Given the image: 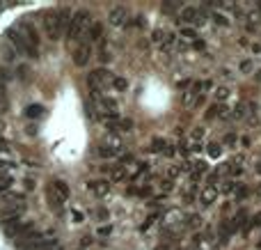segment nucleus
Instances as JSON below:
<instances>
[{"label": "nucleus", "mask_w": 261, "mask_h": 250, "mask_svg": "<svg viewBox=\"0 0 261 250\" xmlns=\"http://www.w3.org/2000/svg\"><path fill=\"white\" fill-rule=\"evenodd\" d=\"M69 21H71V12H69L66 7H55V9H48V12L44 14V21H42L46 39H51V42H58L60 37H62V32L69 28Z\"/></svg>", "instance_id": "f257e3e1"}, {"label": "nucleus", "mask_w": 261, "mask_h": 250, "mask_svg": "<svg viewBox=\"0 0 261 250\" xmlns=\"http://www.w3.org/2000/svg\"><path fill=\"white\" fill-rule=\"evenodd\" d=\"M92 25V16H89L87 9H76L71 14V21H69V28H66V39L69 42H76L78 37H83L87 32V28Z\"/></svg>", "instance_id": "f03ea898"}, {"label": "nucleus", "mask_w": 261, "mask_h": 250, "mask_svg": "<svg viewBox=\"0 0 261 250\" xmlns=\"http://www.w3.org/2000/svg\"><path fill=\"white\" fill-rule=\"evenodd\" d=\"M23 200L25 197L21 195V193H16L12 200L2 202V207H0V221H16V218H21V214L25 211Z\"/></svg>", "instance_id": "7ed1b4c3"}, {"label": "nucleus", "mask_w": 261, "mask_h": 250, "mask_svg": "<svg viewBox=\"0 0 261 250\" xmlns=\"http://www.w3.org/2000/svg\"><path fill=\"white\" fill-rule=\"evenodd\" d=\"M35 230V223L32 221H21V218H16V221H9L5 225V237L12 239L14 244H16L18 239H23L25 234H30Z\"/></svg>", "instance_id": "20e7f679"}, {"label": "nucleus", "mask_w": 261, "mask_h": 250, "mask_svg": "<svg viewBox=\"0 0 261 250\" xmlns=\"http://www.w3.org/2000/svg\"><path fill=\"white\" fill-rule=\"evenodd\" d=\"M51 239H46V234L39 232V230H32L30 234H25L23 239H18L16 241V248L18 250H39L48 244Z\"/></svg>", "instance_id": "39448f33"}, {"label": "nucleus", "mask_w": 261, "mask_h": 250, "mask_svg": "<svg viewBox=\"0 0 261 250\" xmlns=\"http://www.w3.org/2000/svg\"><path fill=\"white\" fill-rule=\"evenodd\" d=\"M23 37L28 44V58L37 60L39 58V46H42V37L37 32V28L32 23H23Z\"/></svg>", "instance_id": "423d86ee"}, {"label": "nucleus", "mask_w": 261, "mask_h": 250, "mask_svg": "<svg viewBox=\"0 0 261 250\" xmlns=\"http://www.w3.org/2000/svg\"><path fill=\"white\" fill-rule=\"evenodd\" d=\"M108 81H113V78H110V72H108L106 67H99V69H94L92 74H87V85H89V89H92V94H96Z\"/></svg>", "instance_id": "0eeeda50"}, {"label": "nucleus", "mask_w": 261, "mask_h": 250, "mask_svg": "<svg viewBox=\"0 0 261 250\" xmlns=\"http://www.w3.org/2000/svg\"><path fill=\"white\" fill-rule=\"evenodd\" d=\"M5 37H7V42H12L14 51L28 55V44H25V37H23V32H21V30H18V28H9Z\"/></svg>", "instance_id": "6e6552de"}, {"label": "nucleus", "mask_w": 261, "mask_h": 250, "mask_svg": "<svg viewBox=\"0 0 261 250\" xmlns=\"http://www.w3.org/2000/svg\"><path fill=\"white\" fill-rule=\"evenodd\" d=\"M89 58H92V46H89L87 42L78 44V46L73 48V65H76V67H80V69H83V67L89 62Z\"/></svg>", "instance_id": "1a4fd4ad"}, {"label": "nucleus", "mask_w": 261, "mask_h": 250, "mask_svg": "<svg viewBox=\"0 0 261 250\" xmlns=\"http://www.w3.org/2000/svg\"><path fill=\"white\" fill-rule=\"evenodd\" d=\"M87 191L94 193L96 197H106L110 193V181L108 179H92V181H87Z\"/></svg>", "instance_id": "9d476101"}, {"label": "nucleus", "mask_w": 261, "mask_h": 250, "mask_svg": "<svg viewBox=\"0 0 261 250\" xmlns=\"http://www.w3.org/2000/svg\"><path fill=\"white\" fill-rule=\"evenodd\" d=\"M110 25H115V28H122V25H126L129 23V9L126 7H115L113 12H110Z\"/></svg>", "instance_id": "9b49d317"}, {"label": "nucleus", "mask_w": 261, "mask_h": 250, "mask_svg": "<svg viewBox=\"0 0 261 250\" xmlns=\"http://www.w3.org/2000/svg\"><path fill=\"white\" fill-rule=\"evenodd\" d=\"M46 202H48V207L53 209L55 214H62V207H65L66 200H62V197H60L51 186H46Z\"/></svg>", "instance_id": "f8f14e48"}, {"label": "nucleus", "mask_w": 261, "mask_h": 250, "mask_svg": "<svg viewBox=\"0 0 261 250\" xmlns=\"http://www.w3.org/2000/svg\"><path fill=\"white\" fill-rule=\"evenodd\" d=\"M213 232H208V234H197L195 239H193V246H195V250H213Z\"/></svg>", "instance_id": "ddd939ff"}, {"label": "nucleus", "mask_w": 261, "mask_h": 250, "mask_svg": "<svg viewBox=\"0 0 261 250\" xmlns=\"http://www.w3.org/2000/svg\"><path fill=\"white\" fill-rule=\"evenodd\" d=\"M199 202H202V207H213L218 202V186H206L199 193Z\"/></svg>", "instance_id": "4468645a"}, {"label": "nucleus", "mask_w": 261, "mask_h": 250, "mask_svg": "<svg viewBox=\"0 0 261 250\" xmlns=\"http://www.w3.org/2000/svg\"><path fill=\"white\" fill-rule=\"evenodd\" d=\"M85 37H87V44L101 42V37H103V23L101 21H92V25H89L87 32H85Z\"/></svg>", "instance_id": "2eb2a0df"}, {"label": "nucleus", "mask_w": 261, "mask_h": 250, "mask_svg": "<svg viewBox=\"0 0 261 250\" xmlns=\"http://www.w3.org/2000/svg\"><path fill=\"white\" fill-rule=\"evenodd\" d=\"M48 186H51V188H53V191L58 193L62 200H69V195H71V188H69V184H66L65 179H53Z\"/></svg>", "instance_id": "dca6fc26"}, {"label": "nucleus", "mask_w": 261, "mask_h": 250, "mask_svg": "<svg viewBox=\"0 0 261 250\" xmlns=\"http://www.w3.org/2000/svg\"><path fill=\"white\" fill-rule=\"evenodd\" d=\"M96 154L101 156V159H115V156L122 154V147L119 145H101V147L96 149Z\"/></svg>", "instance_id": "f3484780"}, {"label": "nucleus", "mask_w": 261, "mask_h": 250, "mask_svg": "<svg viewBox=\"0 0 261 250\" xmlns=\"http://www.w3.org/2000/svg\"><path fill=\"white\" fill-rule=\"evenodd\" d=\"M99 106H101L103 113H117L119 101L113 99V96H101V99H99Z\"/></svg>", "instance_id": "a211bd4d"}, {"label": "nucleus", "mask_w": 261, "mask_h": 250, "mask_svg": "<svg viewBox=\"0 0 261 250\" xmlns=\"http://www.w3.org/2000/svg\"><path fill=\"white\" fill-rule=\"evenodd\" d=\"M238 181H234V179H225V181H222V186H220L218 188V193H225V195H234V193L238 191Z\"/></svg>", "instance_id": "6ab92c4d"}, {"label": "nucleus", "mask_w": 261, "mask_h": 250, "mask_svg": "<svg viewBox=\"0 0 261 250\" xmlns=\"http://www.w3.org/2000/svg\"><path fill=\"white\" fill-rule=\"evenodd\" d=\"M202 225H204L202 214H188L186 216V227H190V230H199Z\"/></svg>", "instance_id": "aec40b11"}, {"label": "nucleus", "mask_w": 261, "mask_h": 250, "mask_svg": "<svg viewBox=\"0 0 261 250\" xmlns=\"http://www.w3.org/2000/svg\"><path fill=\"white\" fill-rule=\"evenodd\" d=\"M110 179H113L115 184L117 181H124V179H129V172H126V166H117L110 170Z\"/></svg>", "instance_id": "412c9836"}, {"label": "nucleus", "mask_w": 261, "mask_h": 250, "mask_svg": "<svg viewBox=\"0 0 261 250\" xmlns=\"http://www.w3.org/2000/svg\"><path fill=\"white\" fill-rule=\"evenodd\" d=\"M222 113H225V108L220 106V103H211V106L206 108V119H215V117H222Z\"/></svg>", "instance_id": "4be33fe9"}, {"label": "nucleus", "mask_w": 261, "mask_h": 250, "mask_svg": "<svg viewBox=\"0 0 261 250\" xmlns=\"http://www.w3.org/2000/svg\"><path fill=\"white\" fill-rule=\"evenodd\" d=\"M229 87H225V85H220V87H215V92H213V96H215V103H222V101H227L229 99Z\"/></svg>", "instance_id": "5701e85b"}, {"label": "nucleus", "mask_w": 261, "mask_h": 250, "mask_svg": "<svg viewBox=\"0 0 261 250\" xmlns=\"http://www.w3.org/2000/svg\"><path fill=\"white\" fill-rule=\"evenodd\" d=\"M181 39H190V42L199 39V37H197L195 25H184V28H181Z\"/></svg>", "instance_id": "b1692460"}, {"label": "nucleus", "mask_w": 261, "mask_h": 250, "mask_svg": "<svg viewBox=\"0 0 261 250\" xmlns=\"http://www.w3.org/2000/svg\"><path fill=\"white\" fill-rule=\"evenodd\" d=\"M165 149H167V143L163 138H154V140H151V152H154V154H163Z\"/></svg>", "instance_id": "393cba45"}, {"label": "nucleus", "mask_w": 261, "mask_h": 250, "mask_svg": "<svg viewBox=\"0 0 261 250\" xmlns=\"http://www.w3.org/2000/svg\"><path fill=\"white\" fill-rule=\"evenodd\" d=\"M197 96H199V94H197V92H195V89H193V87H190V89H186V92H184V106H195V101H197Z\"/></svg>", "instance_id": "a878e982"}, {"label": "nucleus", "mask_w": 261, "mask_h": 250, "mask_svg": "<svg viewBox=\"0 0 261 250\" xmlns=\"http://www.w3.org/2000/svg\"><path fill=\"white\" fill-rule=\"evenodd\" d=\"M113 87L117 89V92H126V89H129V81H126L124 76H115L113 78Z\"/></svg>", "instance_id": "bb28decb"}, {"label": "nucleus", "mask_w": 261, "mask_h": 250, "mask_svg": "<svg viewBox=\"0 0 261 250\" xmlns=\"http://www.w3.org/2000/svg\"><path fill=\"white\" fill-rule=\"evenodd\" d=\"M204 136H206V129H204V126H195V129L190 131V140H193V143L204 140Z\"/></svg>", "instance_id": "cd10ccee"}, {"label": "nucleus", "mask_w": 261, "mask_h": 250, "mask_svg": "<svg viewBox=\"0 0 261 250\" xmlns=\"http://www.w3.org/2000/svg\"><path fill=\"white\" fill-rule=\"evenodd\" d=\"M206 154L211 156V159H220V154H222V147H220L218 143H208L206 145Z\"/></svg>", "instance_id": "c85d7f7f"}, {"label": "nucleus", "mask_w": 261, "mask_h": 250, "mask_svg": "<svg viewBox=\"0 0 261 250\" xmlns=\"http://www.w3.org/2000/svg\"><path fill=\"white\" fill-rule=\"evenodd\" d=\"M94 216H96V218H99L101 223L110 221V211H108L106 207H96V209H94Z\"/></svg>", "instance_id": "c756f323"}, {"label": "nucleus", "mask_w": 261, "mask_h": 250, "mask_svg": "<svg viewBox=\"0 0 261 250\" xmlns=\"http://www.w3.org/2000/svg\"><path fill=\"white\" fill-rule=\"evenodd\" d=\"M115 129H117V131H124V133H129L130 129H133V122H130V119H126V117H122V119H119V124L115 126Z\"/></svg>", "instance_id": "7c9ffc66"}, {"label": "nucleus", "mask_w": 261, "mask_h": 250, "mask_svg": "<svg viewBox=\"0 0 261 250\" xmlns=\"http://www.w3.org/2000/svg\"><path fill=\"white\" fill-rule=\"evenodd\" d=\"M113 234V227L110 225H99V230H96V237L99 239H106V237H110Z\"/></svg>", "instance_id": "2f4dec72"}, {"label": "nucleus", "mask_w": 261, "mask_h": 250, "mask_svg": "<svg viewBox=\"0 0 261 250\" xmlns=\"http://www.w3.org/2000/svg\"><path fill=\"white\" fill-rule=\"evenodd\" d=\"M126 25H133V28H144V16H142V14H140V16H130Z\"/></svg>", "instance_id": "473e14b6"}, {"label": "nucleus", "mask_w": 261, "mask_h": 250, "mask_svg": "<svg viewBox=\"0 0 261 250\" xmlns=\"http://www.w3.org/2000/svg\"><path fill=\"white\" fill-rule=\"evenodd\" d=\"M195 195H197V186L193 184V186H190V188H188V191H186V195H184V202H186V204H190V202H193V200H195Z\"/></svg>", "instance_id": "72a5a7b5"}, {"label": "nucleus", "mask_w": 261, "mask_h": 250, "mask_svg": "<svg viewBox=\"0 0 261 250\" xmlns=\"http://www.w3.org/2000/svg\"><path fill=\"white\" fill-rule=\"evenodd\" d=\"M238 69H241V74H250L252 69H255V65H252V60H241Z\"/></svg>", "instance_id": "f704fd0d"}, {"label": "nucleus", "mask_w": 261, "mask_h": 250, "mask_svg": "<svg viewBox=\"0 0 261 250\" xmlns=\"http://www.w3.org/2000/svg\"><path fill=\"white\" fill-rule=\"evenodd\" d=\"M42 110H44V108H42V106H37V103H35V106L25 108V115H28V117H39V115H42Z\"/></svg>", "instance_id": "c9c22d12"}, {"label": "nucleus", "mask_w": 261, "mask_h": 250, "mask_svg": "<svg viewBox=\"0 0 261 250\" xmlns=\"http://www.w3.org/2000/svg\"><path fill=\"white\" fill-rule=\"evenodd\" d=\"M234 195H236V200H245V197L250 195V188L245 184H241V186H238V191L234 193Z\"/></svg>", "instance_id": "e433bc0d"}, {"label": "nucleus", "mask_w": 261, "mask_h": 250, "mask_svg": "<svg viewBox=\"0 0 261 250\" xmlns=\"http://www.w3.org/2000/svg\"><path fill=\"white\" fill-rule=\"evenodd\" d=\"M158 188H160V193H170L174 188V181H172V179H165V181H160Z\"/></svg>", "instance_id": "4c0bfd02"}, {"label": "nucleus", "mask_w": 261, "mask_h": 250, "mask_svg": "<svg viewBox=\"0 0 261 250\" xmlns=\"http://www.w3.org/2000/svg\"><path fill=\"white\" fill-rule=\"evenodd\" d=\"M213 21H215L218 25H229V18H227L225 14H220V12H215V14H213Z\"/></svg>", "instance_id": "58836bf2"}, {"label": "nucleus", "mask_w": 261, "mask_h": 250, "mask_svg": "<svg viewBox=\"0 0 261 250\" xmlns=\"http://www.w3.org/2000/svg\"><path fill=\"white\" fill-rule=\"evenodd\" d=\"M71 216H73V221H76V223H83L85 221V214L80 211V209H71Z\"/></svg>", "instance_id": "ea45409f"}, {"label": "nucleus", "mask_w": 261, "mask_h": 250, "mask_svg": "<svg viewBox=\"0 0 261 250\" xmlns=\"http://www.w3.org/2000/svg\"><path fill=\"white\" fill-rule=\"evenodd\" d=\"M186 166H172L170 167V170H167V174H170V177H179V174H181V170H184Z\"/></svg>", "instance_id": "a19ab883"}, {"label": "nucleus", "mask_w": 261, "mask_h": 250, "mask_svg": "<svg viewBox=\"0 0 261 250\" xmlns=\"http://www.w3.org/2000/svg\"><path fill=\"white\" fill-rule=\"evenodd\" d=\"M243 115H245V106H243V103H241V106H236V108H234V113H232V117L241 119V117H243Z\"/></svg>", "instance_id": "79ce46f5"}, {"label": "nucleus", "mask_w": 261, "mask_h": 250, "mask_svg": "<svg viewBox=\"0 0 261 250\" xmlns=\"http://www.w3.org/2000/svg\"><path fill=\"white\" fill-rule=\"evenodd\" d=\"M110 58H113V55H110V51H106V48H99V60H101V62H110Z\"/></svg>", "instance_id": "37998d69"}, {"label": "nucleus", "mask_w": 261, "mask_h": 250, "mask_svg": "<svg viewBox=\"0 0 261 250\" xmlns=\"http://www.w3.org/2000/svg\"><path fill=\"white\" fill-rule=\"evenodd\" d=\"M236 140H238L236 133H227V136H225V145H229V147H234V145H236Z\"/></svg>", "instance_id": "c03bdc74"}, {"label": "nucleus", "mask_w": 261, "mask_h": 250, "mask_svg": "<svg viewBox=\"0 0 261 250\" xmlns=\"http://www.w3.org/2000/svg\"><path fill=\"white\" fill-rule=\"evenodd\" d=\"M174 48H177V51H186V48H188V44H186V39L177 37V42H174Z\"/></svg>", "instance_id": "a18cd8bd"}, {"label": "nucleus", "mask_w": 261, "mask_h": 250, "mask_svg": "<svg viewBox=\"0 0 261 250\" xmlns=\"http://www.w3.org/2000/svg\"><path fill=\"white\" fill-rule=\"evenodd\" d=\"M39 250H60V246H58V241H55V239H51V241H48L44 248H39Z\"/></svg>", "instance_id": "49530a36"}, {"label": "nucleus", "mask_w": 261, "mask_h": 250, "mask_svg": "<svg viewBox=\"0 0 261 250\" xmlns=\"http://www.w3.org/2000/svg\"><path fill=\"white\" fill-rule=\"evenodd\" d=\"M193 48H195V51H204V48H206V42H204V39H195V42H193Z\"/></svg>", "instance_id": "de8ad7c7"}, {"label": "nucleus", "mask_w": 261, "mask_h": 250, "mask_svg": "<svg viewBox=\"0 0 261 250\" xmlns=\"http://www.w3.org/2000/svg\"><path fill=\"white\" fill-rule=\"evenodd\" d=\"M179 87L181 89H188V87H193V81H190V78H184V81H179Z\"/></svg>", "instance_id": "09e8293b"}, {"label": "nucleus", "mask_w": 261, "mask_h": 250, "mask_svg": "<svg viewBox=\"0 0 261 250\" xmlns=\"http://www.w3.org/2000/svg\"><path fill=\"white\" fill-rule=\"evenodd\" d=\"M12 184H14V179H9V181H5V184H0V195L2 193H7L9 188H12Z\"/></svg>", "instance_id": "8fccbe9b"}, {"label": "nucleus", "mask_w": 261, "mask_h": 250, "mask_svg": "<svg viewBox=\"0 0 261 250\" xmlns=\"http://www.w3.org/2000/svg\"><path fill=\"white\" fill-rule=\"evenodd\" d=\"M23 186H25V191H35V179H28V177H25Z\"/></svg>", "instance_id": "3c124183"}, {"label": "nucleus", "mask_w": 261, "mask_h": 250, "mask_svg": "<svg viewBox=\"0 0 261 250\" xmlns=\"http://www.w3.org/2000/svg\"><path fill=\"white\" fill-rule=\"evenodd\" d=\"M179 5H172V2H163V12H177Z\"/></svg>", "instance_id": "603ef678"}, {"label": "nucleus", "mask_w": 261, "mask_h": 250, "mask_svg": "<svg viewBox=\"0 0 261 250\" xmlns=\"http://www.w3.org/2000/svg\"><path fill=\"white\" fill-rule=\"evenodd\" d=\"M9 172H7V170H0V184H5V181H9Z\"/></svg>", "instance_id": "864d4df0"}, {"label": "nucleus", "mask_w": 261, "mask_h": 250, "mask_svg": "<svg viewBox=\"0 0 261 250\" xmlns=\"http://www.w3.org/2000/svg\"><path fill=\"white\" fill-rule=\"evenodd\" d=\"M163 154H165V156H174V154H177V149H174L172 145H167V149L163 152Z\"/></svg>", "instance_id": "5fc2aeb1"}, {"label": "nucleus", "mask_w": 261, "mask_h": 250, "mask_svg": "<svg viewBox=\"0 0 261 250\" xmlns=\"http://www.w3.org/2000/svg\"><path fill=\"white\" fill-rule=\"evenodd\" d=\"M133 161H135V159H133L130 154H124V156H122V163H133ZM122 163H119V166H122Z\"/></svg>", "instance_id": "6e6d98bb"}, {"label": "nucleus", "mask_w": 261, "mask_h": 250, "mask_svg": "<svg viewBox=\"0 0 261 250\" xmlns=\"http://www.w3.org/2000/svg\"><path fill=\"white\" fill-rule=\"evenodd\" d=\"M241 147H250V138H248V136L241 138Z\"/></svg>", "instance_id": "4d7b16f0"}, {"label": "nucleus", "mask_w": 261, "mask_h": 250, "mask_svg": "<svg viewBox=\"0 0 261 250\" xmlns=\"http://www.w3.org/2000/svg\"><path fill=\"white\" fill-rule=\"evenodd\" d=\"M252 225H261V214H257L255 218H252Z\"/></svg>", "instance_id": "13d9d810"}, {"label": "nucleus", "mask_w": 261, "mask_h": 250, "mask_svg": "<svg viewBox=\"0 0 261 250\" xmlns=\"http://www.w3.org/2000/svg\"><path fill=\"white\" fill-rule=\"evenodd\" d=\"M154 250H170V246H167V244H160V246H156Z\"/></svg>", "instance_id": "bf43d9fd"}, {"label": "nucleus", "mask_w": 261, "mask_h": 250, "mask_svg": "<svg viewBox=\"0 0 261 250\" xmlns=\"http://www.w3.org/2000/svg\"><path fill=\"white\" fill-rule=\"evenodd\" d=\"M252 51H255V53H261V46L259 44H252Z\"/></svg>", "instance_id": "052dcab7"}, {"label": "nucleus", "mask_w": 261, "mask_h": 250, "mask_svg": "<svg viewBox=\"0 0 261 250\" xmlns=\"http://www.w3.org/2000/svg\"><path fill=\"white\" fill-rule=\"evenodd\" d=\"M255 170H257V172L261 174V161H259V163H257V166H255Z\"/></svg>", "instance_id": "680f3d73"}, {"label": "nucleus", "mask_w": 261, "mask_h": 250, "mask_svg": "<svg viewBox=\"0 0 261 250\" xmlns=\"http://www.w3.org/2000/svg\"><path fill=\"white\" fill-rule=\"evenodd\" d=\"M257 195H259V197H261V184H259V188H257Z\"/></svg>", "instance_id": "e2e57ef3"}]
</instances>
